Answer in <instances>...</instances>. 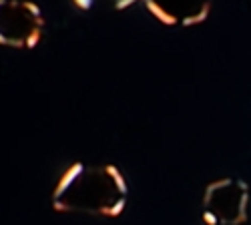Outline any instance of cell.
<instances>
[{
    "mask_svg": "<svg viewBox=\"0 0 251 225\" xmlns=\"http://www.w3.org/2000/svg\"><path fill=\"white\" fill-rule=\"evenodd\" d=\"M129 199V185L123 173L113 165H73L52 193L56 211L85 215H119Z\"/></svg>",
    "mask_w": 251,
    "mask_h": 225,
    "instance_id": "6da1fadb",
    "label": "cell"
},
{
    "mask_svg": "<svg viewBox=\"0 0 251 225\" xmlns=\"http://www.w3.org/2000/svg\"><path fill=\"white\" fill-rule=\"evenodd\" d=\"M249 197V185L239 177L213 181L203 195V221L207 225L245 223Z\"/></svg>",
    "mask_w": 251,
    "mask_h": 225,
    "instance_id": "7a4b0ae2",
    "label": "cell"
},
{
    "mask_svg": "<svg viewBox=\"0 0 251 225\" xmlns=\"http://www.w3.org/2000/svg\"><path fill=\"white\" fill-rule=\"evenodd\" d=\"M45 34V16L28 0H0V45L32 49Z\"/></svg>",
    "mask_w": 251,
    "mask_h": 225,
    "instance_id": "3957f363",
    "label": "cell"
},
{
    "mask_svg": "<svg viewBox=\"0 0 251 225\" xmlns=\"http://www.w3.org/2000/svg\"><path fill=\"white\" fill-rule=\"evenodd\" d=\"M147 8L167 25L191 26L207 18L209 0H145Z\"/></svg>",
    "mask_w": 251,
    "mask_h": 225,
    "instance_id": "277c9868",
    "label": "cell"
},
{
    "mask_svg": "<svg viewBox=\"0 0 251 225\" xmlns=\"http://www.w3.org/2000/svg\"><path fill=\"white\" fill-rule=\"evenodd\" d=\"M133 2L135 0H75V4L85 8V10H91L99 4H107V6H113V8H125V6L133 4Z\"/></svg>",
    "mask_w": 251,
    "mask_h": 225,
    "instance_id": "5b68a950",
    "label": "cell"
}]
</instances>
